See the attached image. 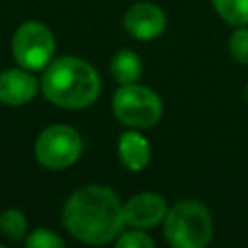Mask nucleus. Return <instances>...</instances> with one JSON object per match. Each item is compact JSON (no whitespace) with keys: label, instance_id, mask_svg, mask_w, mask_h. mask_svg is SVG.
<instances>
[{"label":"nucleus","instance_id":"nucleus-1","mask_svg":"<svg viewBox=\"0 0 248 248\" xmlns=\"http://www.w3.org/2000/svg\"><path fill=\"white\" fill-rule=\"evenodd\" d=\"M124 223V205L116 194L105 186H83L76 190L64 205L66 229L72 236L89 244L112 240Z\"/></svg>","mask_w":248,"mask_h":248},{"label":"nucleus","instance_id":"nucleus-2","mask_svg":"<svg viewBox=\"0 0 248 248\" xmlns=\"http://www.w3.org/2000/svg\"><path fill=\"white\" fill-rule=\"evenodd\" d=\"M41 89L45 97L58 107L83 108L97 99L101 81L97 72L85 60L62 56L46 66L41 79Z\"/></svg>","mask_w":248,"mask_h":248},{"label":"nucleus","instance_id":"nucleus-3","mask_svg":"<svg viewBox=\"0 0 248 248\" xmlns=\"http://www.w3.org/2000/svg\"><path fill=\"white\" fill-rule=\"evenodd\" d=\"M165 234L176 248H202L211 238V215L200 202H180L165 217Z\"/></svg>","mask_w":248,"mask_h":248},{"label":"nucleus","instance_id":"nucleus-4","mask_svg":"<svg viewBox=\"0 0 248 248\" xmlns=\"http://www.w3.org/2000/svg\"><path fill=\"white\" fill-rule=\"evenodd\" d=\"M114 116L132 128H151L159 122L163 114L161 99L147 87L141 85H122L112 97Z\"/></svg>","mask_w":248,"mask_h":248},{"label":"nucleus","instance_id":"nucleus-5","mask_svg":"<svg viewBox=\"0 0 248 248\" xmlns=\"http://www.w3.org/2000/svg\"><path fill=\"white\" fill-rule=\"evenodd\" d=\"M81 153V138L79 134L64 124H54L43 130L35 141V157L37 161L52 170L66 169L78 161Z\"/></svg>","mask_w":248,"mask_h":248},{"label":"nucleus","instance_id":"nucleus-6","mask_svg":"<svg viewBox=\"0 0 248 248\" xmlns=\"http://www.w3.org/2000/svg\"><path fill=\"white\" fill-rule=\"evenodd\" d=\"M56 48L54 35L39 21L19 25L14 35V56L27 70H41L48 66Z\"/></svg>","mask_w":248,"mask_h":248},{"label":"nucleus","instance_id":"nucleus-7","mask_svg":"<svg viewBox=\"0 0 248 248\" xmlns=\"http://www.w3.org/2000/svg\"><path fill=\"white\" fill-rule=\"evenodd\" d=\"M165 23H167L165 14L155 4H149V2H140L132 6L124 17V25L128 33L143 41L159 37L165 31Z\"/></svg>","mask_w":248,"mask_h":248},{"label":"nucleus","instance_id":"nucleus-8","mask_svg":"<svg viewBox=\"0 0 248 248\" xmlns=\"http://www.w3.org/2000/svg\"><path fill=\"white\" fill-rule=\"evenodd\" d=\"M167 217L165 200L157 194L143 192L128 200L124 205V221L134 227H153Z\"/></svg>","mask_w":248,"mask_h":248},{"label":"nucleus","instance_id":"nucleus-9","mask_svg":"<svg viewBox=\"0 0 248 248\" xmlns=\"http://www.w3.org/2000/svg\"><path fill=\"white\" fill-rule=\"evenodd\" d=\"M39 89V81L25 70H4L0 74V101L6 105H25Z\"/></svg>","mask_w":248,"mask_h":248},{"label":"nucleus","instance_id":"nucleus-10","mask_svg":"<svg viewBox=\"0 0 248 248\" xmlns=\"http://www.w3.org/2000/svg\"><path fill=\"white\" fill-rule=\"evenodd\" d=\"M118 155L130 170H141L149 161V143L138 132H126L118 141Z\"/></svg>","mask_w":248,"mask_h":248},{"label":"nucleus","instance_id":"nucleus-11","mask_svg":"<svg viewBox=\"0 0 248 248\" xmlns=\"http://www.w3.org/2000/svg\"><path fill=\"white\" fill-rule=\"evenodd\" d=\"M110 72L118 83H122V85L134 83L141 76V60L132 50H120L114 54V58L110 62Z\"/></svg>","mask_w":248,"mask_h":248},{"label":"nucleus","instance_id":"nucleus-12","mask_svg":"<svg viewBox=\"0 0 248 248\" xmlns=\"http://www.w3.org/2000/svg\"><path fill=\"white\" fill-rule=\"evenodd\" d=\"M217 14L232 25H248V0H213Z\"/></svg>","mask_w":248,"mask_h":248},{"label":"nucleus","instance_id":"nucleus-13","mask_svg":"<svg viewBox=\"0 0 248 248\" xmlns=\"http://www.w3.org/2000/svg\"><path fill=\"white\" fill-rule=\"evenodd\" d=\"M0 231L12 240H21L27 231L25 215L17 209H6L0 213Z\"/></svg>","mask_w":248,"mask_h":248},{"label":"nucleus","instance_id":"nucleus-14","mask_svg":"<svg viewBox=\"0 0 248 248\" xmlns=\"http://www.w3.org/2000/svg\"><path fill=\"white\" fill-rule=\"evenodd\" d=\"M25 244L29 248H62L64 240L48 229H37L31 232V236L25 240Z\"/></svg>","mask_w":248,"mask_h":248},{"label":"nucleus","instance_id":"nucleus-15","mask_svg":"<svg viewBox=\"0 0 248 248\" xmlns=\"http://www.w3.org/2000/svg\"><path fill=\"white\" fill-rule=\"evenodd\" d=\"M231 52L236 62L248 66V29L240 27L231 37Z\"/></svg>","mask_w":248,"mask_h":248},{"label":"nucleus","instance_id":"nucleus-16","mask_svg":"<svg viewBox=\"0 0 248 248\" xmlns=\"http://www.w3.org/2000/svg\"><path fill=\"white\" fill-rule=\"evenodd\" d=\"M153 238H149L145 232L141 231H134V232H124L118 240L116 246L118 248H153Z\"/></svg>","mask_w":248,"mask_h":248},{"label":"nucleus","instance_id":"nucleus-17","mask_svg":"<svg viewBox=\"0 0 248 248\" xmlns=\"http://www.w3.org/2000/svg\"><path fill=\"white\" fill-rule=\"evenodd\" d=\"M246 99H248V87H246Z\"/></svg>","mask_w":248,"mask_h":248}]
</instances>
